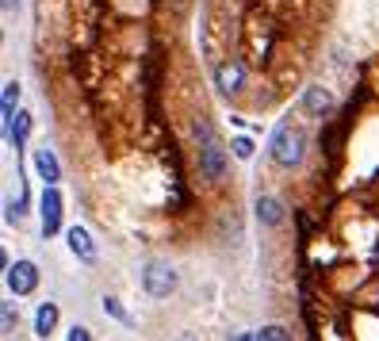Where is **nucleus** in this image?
<instances>
[{
  "instance_id": "17",
  "label": "nucleus",
  "mask_w": 379,
  "mask_h": 341,
  "mask_svg": "<svg viewBox=\"0 0 379 341\" xmlns=\"http://www.w3.org/2000/svg\"><path fill=\"white\" fill-rule=\"evenodd\" d=\"M12 330H16V307L4 303V333H12Z\"/></svg>"
},
{
  "instance_id": "7",
  "label": "nucleus",
  "mask_w": 379,
  "mask_h": 341,
  "mask_svg": "<svg viewBox=\"0 0 379 341\" xmlns=\"http://www.w3.org/2000/svg\"><path fill=\"white\" fill-rule=\"evenodd\" d=\"M66 246H69V253H73L77 261H84V265L96 261V241H92V234L84 230V226H69V230H66Z\"/></svg>"
},
{
  "instance_id": "6",
  "label": "nucleus",
  "mask_w": 379,
  "mask_h": 341,
  "mask_svg": "<svg viewBox=\"0 0 379 341\" xmlns=\"http://www.w3.org/2000/svg\"><path fill=\"white\" fill-rule=\"evenodd\" d=\"M58 230H62V192L46 184V192H42V234L54 238Z\"/></svg>"
},
{
  "instance_id": "3",
  "label": "nucleus",
  "mask_w": 379,
  "mask_h": 341,
  "mask_svg": "<svg viewBox=\"0 0 379 341\" xmlns=\"http://www.w3.org/2000/svg\"><path fill=\"white\" fill-rule=\"evenodd\" d=\"M142 288H146L149 299H169L176 291V273L165 265V261H149L146 273H142Z\"/></svg>"
},
{
  "instance_id": "10",
  "label": "nucleus",
  "mask_w": 379,
  "mask_h": 341,
  "mask_svg": "<svg viewBox=\"0 0 379 341\" xmlns=\"http://www.w3.org/2000/svg\"><path fill=\"white\" fill-rule=\"evenodd\" d=\"M35 169H39V176L46 184H58V176H62V169H58V158H54V150H35Z\"/></svg>"
},
{
  "instance_id": "4",
  "label": "nucleus",
  "mask_w": 379,
  "mask_h": 341,
  "mask_svg": "<svg viewBox=\"0 0 379 341\" xmlns=\"http://www.w3.org/2000/svg\"><path fill=\"white\" fill-rule=\"evenodd\" d=\"M214 89L223 96H238L246 89V62L241 58H223L214 66Z\"/></svg>"
},
{
  "instance_id": "1",
  "label": "nucleus",
  "mask_w": 379,
  "mask_h": 341,
  "mask_svg": "<svg viewBox=\"0 0 379 341\" xmlns=\"http://www.w3.org/2000/svg\"><path fill=\"white\" fill-rule=\"evenodd\" d=\"M303 150H306V138H303V131L299 127H276V134H272V161L280 169H295L299 161H303Z\"/></svg>"
},
{
  "instance_id": "13",
  "label": "nucleus",
  "mask_w": 379,
  "mask_h": 341,
  "mask_svg": "<svg viewBox=\"0 0 379 341\" xmlns=\"http://www.w3.org/2000/svg\"><path fill=\"white\" fill-rule=\"evenodd\" d=\"M192 134H196V142H199V146H203V142H219V134H214V127L207 123L203 116H199V119H192Z\"/></svg>"
},
{
  "instance_id": "11",
  "label": "nucleus",
  "mask_w": 379,
  "mask_h": 341,
  "mask_svg": "<svg viewBox=\"0 0 379 341\" xmlns=\"http://www.w3.org/2000/svg\"><path fill=\"white\" fill-rule=\"evenodd\" d=\"M54 326H58V303H42V307L35 311V333H39V338H50Z\"/></svg>"
},
{
  "instance_id": "12",
  "label": "nucleus",
  "mask_w": 379,
  "mask_h": 341,
  "mask_svg": "<svg viewBox=\"0 0 379 341\" xmlns=\"http://www.w3.org/2000/svg\"><path fill=\"white\" fill-rule=\"evenodd\" d=\"M16 100H19V84L8 81V84H4V123L16 119Z\"/></svg>"
},
{
  "instance_id": "18",
  "label": "nucleus",
  "mask_w": 379,
  "mask_h": 341,
  "mask_svg": "<svg viewBox=\"0 0 379 341\" xmlns=\"http://www.w3.org/2000/svg\"><path fill=\"white\" fill-rule=\"evenodd\" d=\"M69 341H92V333L84 330V326H73V330H69Z\"/></svg>"
},
{
  "instance_id": "14",
  "label": "nucleus",
  "mask_w": 379,
  "mask_h": 341,
  "mask_svg": "<svg viewBox=\"0 0 379 341\" xmlns=\"http://www.w3.org/2000/svg\"><path fill=\"white\" fill-rule=\"evenodd\" d=\"M257 341H291V338H288L284 326H264V330L257 333Z\"/></svg>"
},
{
  "instance_id": "2",
  "label": "nucleus",
  "mask_w": 379,
  "mask_h": 341,
  "mask_svg": "<svg viewBox=\"0 0 379 341\" xmlns=\"http://www.w3.org/2000/svg\"><path fill=\"white\" fill-rule=\"evenodd\" d=\"M196 161H199V176L207 184H223L226 173H230V158H226L223 142H203L196 150Z\"/></svg>"
},
{
  "instance_id": "15",
  "label": "nucleus",
  "mask_w": 379,
  "mask_h": 341,
  "mask_svg": "<svg viewBox=\"0 0 379 341\" xmlns=\"http://www.w3.org/2000/svg\"><path fill=\"white\" fill-rule=\"evenodd\" d=\"M104 311H107L111 318H119V322H131V315L123 311V303H119V299H104Z\"/></svg>"
},
{
  "instance_id": "8",
  "label": "nucleus",
  "mask_w": 379,
  "mask_h": 341,
  "mask_svg": "<svg viewBox=\"0 0 379 341\" xmlns=\"http://www.w3.org/2000/svg\"><path fill=\"white\" fill-rule=\"evenodd\" d=\"M303 111L311 119H326L333 111V92L330 89H322V84H314V89L303 92Z\"/></svg>"
},
{
  "instance_id": "19",
  "label": "nucleus",
  "mask_w": 379,
  "mask_h": 341,
  "mask_svg": "<svg viewBox=\"0 0 379 341\" xmlns=\"http://www.w3.org/2000/svg\"><path fill=\"white\" fill-rule=\"evenodd\" d=\"M234 341H249V333H234Z\"/></svg>"
},
{
  "instance_id": "16",
  "label": "nucleus",
  "mask_w": 379,
  "mask_h": 341,
  "mask_svg": "<svg viewBox=\"0 0 379 341\" xmlns=\"http://www.w3.org/2000/svg\"><path fill=\"white\" fill-rule=\"evenodd\" d=\"M230 150L238 154V158H253V142H249V138H238V142L230 146Z\"/></svg>"
},
{
  "instance_id": "5",
  "label": "nucleus",
  "mask_w": 379,
  "mask_h": 341,
  "mask_svg": "<svg viewBox=\"0 0 379 341\" xmlns=\"http://www.w3.org/2000/svg\"><path fill=\"white\" fill-rule=\"evenodd\" d=\"M4 280H8L12 295H31L39 288V268H35V261H16V265H8Z\"/></svg>"
},
{
  "instance_id": "9",
  "label": "nucleus",
  "mask_w": 379,
  "mask_h": 341,
  "mask_svg": "<svg viewBox=\"0 0 379 341\" xmlns=\"http://www.w3.org/2000/svg\"><path fill=\"white\" fill-rule=\"evenodd\" d=\"M257 223L261 226H280L284 223V203H280V196H257Z\"/></svg>"
}]
</instances>
